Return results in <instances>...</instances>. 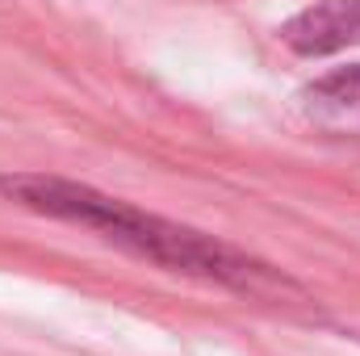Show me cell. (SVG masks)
<instances>
[{
  "mask_svg": "<svg viewBox=\"0 0 360 356\" xmlns=\"http://www.w3.org/2000/svg\"><path fill=\"white\" fill-rule=\"evenodd\" d=\"M281 42L293 55L327 59L360 46V0H319L281 25Z\"/></svg>",
  "mask_w": 360,
  "mask_h": 356,
  "instance_id": "7a4b0ae2",
  "label": "cell"
},
{
  "mask_svg": "<svg viewBox=\"0 0 360 356\" xmlns=\"http://www.w3.org/2000/svg\"><path fill=\"white\" fill-rule=\"evenodd\" d=\"M0 197L17 201L30 214L96 231L113 248H126L130 256L151 260V265L168 268V272L197 276V281L235 289L252 302H269V306H281V310H302V314L319 319V302L276 265L252 256V252H239V248H231V243H222L205 231L180 227L172 218L139 210L122 197H109L92 184L46 177V172H8V177H0Z\"/></svg>",
  "mask_w": 360,
  "mask_h": 356,
  "instance_id": "6da1fadb",
  "label": "cell"
},
{
  "mask_svg": "<svg viewBox=\"0 0 360 356\" xmlns=\"http://www.w3.org/2000/svg\"><path fill=\"white\" fill-rule=\"evenodd\" d=\"M302 101H306L310 117L323 122L327 130L360 134V63L319 76L310 89L302 92Z\"/></svg>",
  "mask_w": 360,
  "mask_h": 356,
  "instance_id": "3957f363",
  "label": "cell"
}]
</instances>
